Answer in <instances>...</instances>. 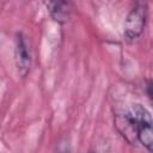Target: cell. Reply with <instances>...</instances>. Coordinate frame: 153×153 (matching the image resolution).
<instances>
[{
  "label": "cell",
  "instance_id": "6da1fadb",
  "mask_svg": "<svg viewBox=\"0 0 153 153\" xmlns=\"http://www.w3.org/2000/svg\"><path fill=\"white\" fill-rule=\"evenodd\" d=\"M115 127L128 143H141L153 152V118L143 106L135 104L115 115Z\"/></svg>",
  "mask_w": 153,
  "mask_h": 153
},
{
  "label": "cell",
  "instance_id": "7a4b0ae2",
  "mask_svg": "<svg viewBox=\"0 0 153 153\" xmlns=\"http://www.w3.org/2000/svg\"><path fill=\"white\" fill-rule=\"evenodd\" d=\"M147 19V4L145 0H135L133 7L127 14L124 20V36L127 39L133 41L137 38L146 24Z\"/></svg>",
  "mask_w": 153,
  "mask_h": 153
},
{
  "label": "cell",
  "instance_id": "3957f363",
  "mask_svg": "<svg viewBox=\"0 0 153 153\" xmlns=\"http://www.w3.org/2000/svg\"><path fill=\"white\" fill-rule=\"evenodd\" d=\"M14 60L18 73L20 76H26L31 67V55L23 33H17L16 45H14Z\"/></svg>",
  "mask_w": 153,
  "mask_h": 153
},
{
  "label": "cell",
  "instance_id": "277c9868",
  "mask_svg": "<svg viewBox=\"0 0 153 153\" xmlns=\"http://www.w3.org/2000/svg\"><path fill=\"white\" fill-rule=\"evenodd\" d=\"M51 18L57 23H65L69 18L68 0H42Z\"/></svg>",
  "mask_w": 153,
  "mask_h": 153
},
{
  "label": "cell",
  "instance_id": "5b68a950",
  "mask_svg": "<svg viewBox=\"0 0 153 153\" xmlns=\"http://www.w3.org/2000/svg\"><path fill=\"white\" fill-rule=\"evenodd\" d=\"M145 90H146V94H147V97H148L149 100L153 103V80H148V81L146 82V87H145Z\"/></svg>",
  "mask_w": 153,
  "mask_h": 153
}]
</instances>
